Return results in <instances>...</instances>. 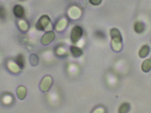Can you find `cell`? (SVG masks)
<instances>
[{"mask_svg":"<svg viewBox=\"0 0 151 113\" xmlns=\"http://www.w3.org/2000/svg\"><path fill=\"white\" fill-rule=\"evenodd\" d=\"M111 37V47L115 52H119L122 49V40L120 32L117 28H113L110 31Z\"/></svg>","mask_w":151,"mask_h":113,"instance_id":"1","label":"cell"},{"mask_svg":"<svg viewBox=\"0 0 151 113\" xmlns=\"http://www.w3.org/2000/svg\"><path fill=\"white\" fill-rule=\"evenodd\" d=\"M36 27L37 29L42 31L51 30L52 24L50 18L47 15L42 16L36 24Z\"/></svg>","mask_w":151,"mask_h":113,"instance_id":"2","label":"cell"},{"mask_svg":"<svg viewBox=\"0 0 151 113\" xmlns=\"http://www.w3.org/2000/svg\"><path fill=\"white\" fill-rule=\"evenodd\" d=\"M83 30L79 26H76L72 30L71 39L73 43L77 42L82 36Z\"/></svg>","mask_w":151,"mask_h":113,"instance_id":"3","label":"cell"},{"mask_svg":"<svg viewBox=\"0 0 151 113\" xmlns=\"http://www.w3.org/2000/svg\"><path fill=\"white\" fill-rule=\"evenodd\" d=\"M53 83V79L51 76H47L44 77L41 83L40 87L43 91H47L50 89Z\"/></svg>","mask_w":151,"mask_h":113,"instance_id":"4","label":"cell"},{"mask_svg":"<svg viewBox=\"0 0 151 113\" xmlns=\"http://www.w3.org/2000/svg\"><path fill=\"white\" fill-rule=\"evenodd\" d=\"M55 38V34L52 31H48L42 38V43L43 45H47L53 41Z\"/></svg>","mask_w":151,"mask_h":113,"instance_id":"5","label":"cell"},{"mask_svg":"<svg viewBox=\"0 0 151 113\" xmlns=\"http://www.w3.org/2000/svg\"><path fill=\"white\" fill-rule=\"evenodd\" d=\"M13 13L17 17L21 18L24 15L25 10L23 6L17 4L13 8Z\"/></svg>","mask_w":151,"mask_h":113,"instance_id":"6","label":"cell"},{"mask_svg":"<svg viewBox=\"0 0 151 113\" xmlns=\"http://www.w3.org/2000/svg\"><path fill=\"white\" fill-rule=\"evenodd\" d=\"M150 48L148 45H144L139 50V55L140 58H145L150 54Z\"/></svg>","mask_w":151,"mask_h":113,"instance_id":"7","label":"cell"},{"mask_svg":"<svg viewBox=\"0 0 151 113\" xmlns=\"http://www.w3.org/2000/svg\"><path fill=\"white\" fill-rule=\"evenodd\" d=\"M134 29L135 32L137 33H142L144 32L145 26L143 22L137 21L136 22L134 25Z\"/></svg>","mask_w":151,"mask_h":113,"instance_id":"8","label":"cell"},{"mask_svg":"<svg viewBox=\"0 0 151 113\" xmlns=\"http://www.w3.org/2000/svg\"><path fill=\"white\" fill-rule=\"evenodd\" d=\"M142 70L145 73L150 72L151 69V60L146 59L143 62L142 65Z\"/></svg>","mask_w":151,"mask_h":113,"instance_id":"9","label":"cell"},{"mask_svg":"<svg viewBox=\"0 0 151 113\" xmlns=\"http://www.w3.org/2000/svg\"><path fill=\"white\" fill-rule=\"evenodd\" d=\"M72 55L74 57H78L81 55L83 52L81 49L75 47H72L70 49Z\"/></svg>","mask_w":151,"mask_h":113,"instance_id":"10","label":"cell"},{"mask_svg":"<svg viewBox=\"0 0 151 113\" xmlns=\"http://www.w3.org/2000/svg\"><path fill=\"white\" fill-rule=\"evenodd\" d=\"M130 105L128 103H124L122 104L119 109V112L126 113L128 112L130 109Z\"/></svg>","mask_w":151,"mask_h":113,"instance_id":"11","label":"cell"},{"mask_svg":"<svg viewBox=\"0 0 151 113\" xmlns=\"http://www.w3.org/2000/svg\"><path fill=\"white\" fill-rule=\"evenodd\" d=\"M17 61L19 66L21 68H23L24 65V60L23 56L22 55H19L17 58Z\"/></svg>","mask_w":151,"mask_h":113,"instance_id":"12","label":"cell"},{"mask_svg":"<svg viewBox=\"0 0 151 113\" xmlns=\"http://www.w3.org/2000/svg\"><path fill=\"white\" fill-rule=\"evenodd\" d=\"M6 12L4 7L0 5V19L4 20L6 18Z\"/></svg>","mask_w":151,"mask_h":113,"instance_id":"13","label":"cell"},{"mask_svg":"<svg viewBox=\"0 0 151 113\" xmlns=\"http://www.w3.org/2000/svg\"><path fill=\"white\" fill-rule=\"evenodd\" d=\"M102 0H89L90 2L93 5H99L101 3Z\"/></svg>","mask_w":151,"mask_h":113,"instance_id":"14","label":"cell"},{"mask_svg":"<svg viewBox=\"0 0 151 113\" xmlns=\"http://www.w3.org/2000/svg\"><path fill=\"white\" fill-rule=\"evenodd\" d=\"M20 1H25V0H20Z\"/></svg>","mask_w":151,"mask_h":113,"instance_id":"15","label":"cell"}]
</instances>
